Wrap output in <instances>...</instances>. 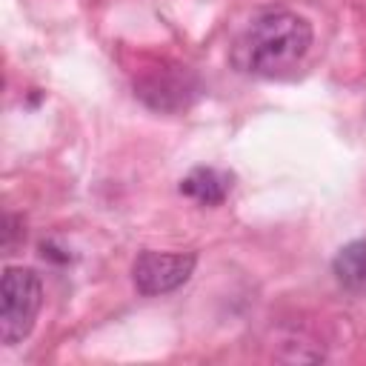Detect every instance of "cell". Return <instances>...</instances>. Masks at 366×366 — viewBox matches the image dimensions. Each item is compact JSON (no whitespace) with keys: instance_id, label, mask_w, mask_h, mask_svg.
I'll return each instance as SVG.
<instances>
[{"instance_id":"6da1fadb","label":"cell","mask_w":366,"mask_h":366,"mask_svg":"<svg viewBox=\"0 0 366 366\" xmlns=\"http://www.w3.org/2000/svg\"><path fill=\"white\" fill-rule=\"evenodd\" d=\"M312 23L295 11L272 9L257 14L232 49L240 71L254 77H283L309 54Z\"/></svg>"},{"instance_id":"7a4b0ae2","label":"cell","mask_w":366,"mask_h":366,"mask_svg":"<svg viewBox=\"0 0 366 366\" xmlns=\"http://www.w3.org/2000/svg\"><path fill=\"white\" fill-rule=\"evenodd\" d=\"M43 306L40 274L29 266H6L0 283V340L14 346L26 340Z\"/></svg>"},{"instance_id":"3957f363","label":"cell","mask_w":366,"mask_h":366,"mask_svg":"<svg viewBox=\"0 0 366 366\" xmlns=\"http://www.w3.org/2000/svg\"><path fill=\"white\" fill-rule=\"evenodd\" d=\"M197 266V254L192 252H154L146 249L137 254L132 266V280L134 289L143 297H157L180 289Z\"/></svg>"},{"instance_id":"277c9868","label":"cell","mask_w":366,"mask_h":366,"mask_svg":"<svg viewBox=\"0 0 366 366\" xmlns=\"http://www.w3.org/2000/svg\"><path fill=\"white\" fill-rule=\"evenodd\" d=\"M197 92H200V83L186 66H157V69H149L134 83V94L157 112L186 109L197 97Z\"/></svg>"},{"instance_id":"5b68a950","label":"cell","mask_w":366,"mask_h":366,"mask_svg":"<svg viewBox=\"0 0 366 366\" xmlns=\"http://www.w3.org/2000/svg\"><path fill=\"white\" fill-rule=\"evenodd\" d=\"M229 192H232V174L214 166H197L180 180V194L203 206H220L229 197Z\"/></svg>"},{"instance_id":"8992f818","label":"cell","mask_w":366,"mask_h":366,"mask_svg":"<svg viewBox=\"0 0 366 366\" xmlns=\"http://www.w3.org/2000/svg\"><path fill=\"white\" fill-rule=\"evenodd\" d=\"M335 277L352 289V292H366V240H352L346 243L335 260H332Z\"/></svg>"}]
</instances>
